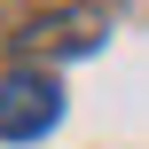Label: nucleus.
I'll use <instances>...</instances> for the list:
<instances>
[{
    "label": "nucleus",
    "instance_id": "f257e3e1",
    "mask_svg": "<svg viewBox=\"0 0 149 149\" xmlns=\"http://www.w3.org/2000/svg\"><path fill=\"white\" fill-rule=\"evenodd\" d=\"M63 118V86L47 71H8L0 79V141H39Z\"/></svg>",
    "mask_w": 149,
    "mask_h": 149
},
{
    "label": "nucleus",
    "instance_id": "f03ea898",
    "mask_svg": "<svg viewBox=\"0 0 149 149\" xmlns=\"http://www.w3.org/2000/svg\"><path fill=\"white\" fill-rule=\"evenodd\" d=\"M102 31H110V16H102V8L86 0V8L39 16V24H31L24 39H31V47H55V55H94V47H102Z\"/></svg>",
    "mask_w": 149,
    "mask_h": 149
}]
</instances>
